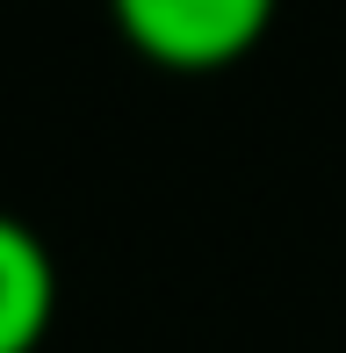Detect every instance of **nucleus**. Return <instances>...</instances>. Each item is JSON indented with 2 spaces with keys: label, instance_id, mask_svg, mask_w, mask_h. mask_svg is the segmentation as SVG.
Segmentation results:
<instances>
[{
  "label": "nucleus",
  "instance_id": "nucleus-1",
  "mask_svg": "<svg viewBox=\"0 0 346 353\" xmlns=\"http://www.w3.org/2000/svg\"><path fill=\"white\" fill-rule=\"evenodd\" d=\"M123 43L159 72H224L274 29L281 0H108Z\"/></svg>",
  "mask_w": 346,
  "mask_h": 353
},
{
  "label": "nucleus",
  "instance_id": "nucleus-2",
  "mask_svg": "<svg viewBox=\"0 0 346 353\" xmlns=\"http://www.w3.org/2000/svg\"><path fill=\"white\" fill-rule=\"evenodd\" d=\"M58 325V260L22 216L0 210V353H37Z\"/></svg>",
  "mask_w": 346,
  "mask_h": 353
}]
</instances>
